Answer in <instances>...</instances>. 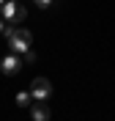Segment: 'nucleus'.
Instances as JSON below:
<instances>
[{"label":"nucleus","mask_w":115,"mask_h":121,"mask_svg":"<svg viewBox=\"0 0 115 121\" xmlns=\"http://www.w3.org/2000/svg\"><path fill=\"white\" fill-rule=\"evenodd\" d=\"M8 44H11V52H16V55H25L28 50H30V44H33L30 30H28V28H14V33L8 36Z\"/></svg>","instance_id":"1"},{"label":"nucleus","mask_w":115,"mask_h":121,"mask_svg":"<svg viewBox=\"0 0 115 121\" xmlns=\"http://www.w3.org/2000/svg\"><path fill=\"white\" fill-rule=\"evenodd\" d=\"M0 14H3V19H6V22L19 25V22H25V19H28V8L19 6L16 0H6V3L0 6Z\"/></svg>","instance_id":"2"},{"label":"nucleus","mask_w":115,"mask_h":121,"mask_svg":"<svg viewBox=\"0 0 115 121\" xmlns=\"http://www.w3.org/2000/svg\"><path fill=\"white\" fill-rule=\"evenodd\" d=\"M30 96L36 102H47V99L52 96V83L47 80V77H36L30 83Z\"/></svg>","instance_id":"3"},{"label":"nucleus","mask_w":115,"mask_h":121,"mask_svg":"<svg viewBox=\"0 0 115 121\" xmlns=\"http://www.w3.org/2000/svg\"><path fill=\"white\" fill-rule=\"evenodd\" d=\"M0 69H3V74H16V72H19V69H22V60L16 58V52H11V55H6V58H3V63H0Z\"/></svg>","instance_id":"4"},{"label":"nucleus","mask_w":115,"mask_h":121,"mask_svg":"<svg viewBox=\"0 0 115 121\" xmlns=\"http://www.w3.org/2000/svg\"><path fill=\"white\" fill-rule=\"evenodd\" d=\"M30 118H33V121H49L52 113H49V107H47L44 102H36V105L30 107Z\"/></svg>","instance_id":"5"},{"label":"nucleus","mask_w":115,"mask_h":121,"mask_svg":"<svg viewBox=\"0 0 115 121\" xmlns=\"http://www.w3.org/2000/svg\"><path fill=\"white\" fill-rule=\"evenodd\" d=\"M30 91H19V94H16V105H19V107H28V105H30Z\"/></svg>","instance_id":"6"},{"label":"nucleus","mask_w":115,"mask_h":121,"mask_svg":"<svg viewBox=\"0 0 115 121\" xmlns=\"http://www.w3.org/2000/svg\"><path fill=\"white\" fill-rule=\"evenodd\" d=\"M33 3H36L38 8H49V6H52V3H55V0H33Z\"/></svg>","instance_id":"7"},{"label":"nucleus","mask_w":115,"mask_h":121,"mask_svg":"<svg viewBox=\"0 0 115 121\" xmlns=\"http://www.w3.org/2000/svg\"><path fill=\"white\" fill-rule=\"evenodd\" d=\"M25 63H36V52H33V50L25 52Z\"/></svg>","instance_id":"8"},{"label":"nucleus","mask_w":115,"mask_h":121,"mask_svg":"<svg viewBox=\"0 0 115 121\" xmlns=\"http://www.w3.org/2000/svg\"><path fill=\"white\" fill-rule=\"evenodd\" d=\"M3 30H6V25H3V22H0V33H3Z\"/></svg>","instance_id":"9"},{"label":"nucleus","mask_w":115,"mask_h":121,"mask_svg":"<svg viewBox=\"0 0 115 121\" xmlns=\"http://www.w3.org/2000/svg\"><path fill=\"white\" fill-rule=\"evenodd\" d=\"M3 3H6V0H0V6H3Z\"/></svg>","instance_id":"10"},{"label":"nucleus","mask_w":115,"mask_h":121,"mask_svg":"<svg viewBox=\"0 0 115 121\" xmlns=\"http://www.w3.org/2000/svg\"><path fill=\"white\" fill-rule=\"evenodd\" d=\"M16 3H19V0H16Z\"/></svg>","instance_id":"11"}]
</instances>
